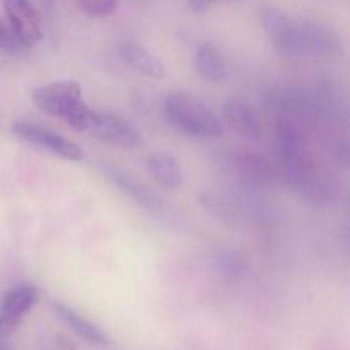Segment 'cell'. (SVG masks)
<instances>
[{"mask_svg": "<svg viewBox=\"0 0 350 350\" xmlns=\"http://www.w3.org/2000/svg\"><path fill=\"white\" fill-rule=\"evenodd\" d=\"M33 105L46 116L65 120L77 132L88 130L94 109L89 108L75 81H57L31 91Z\"/></svg>", "mask_w": 350, "mask_h": 350, "instance_id": "6da1fadb", "label": "cell"}, {"mask_svg": "<svg viewBox=\"0 0 350 350\" xmlns=\"http://www.w3.org/2000/svg\"><path fill=\"white\" fill-rule=\"evenodd\" d=\"M164 116L171 129L188 139L212 140L224 133L217 115L188 92H171L164 101Z\"/></svg>", "mask_w": 350, "mask_h": 350, "instance_id": "7a4b0ae2", "label": "cell"}, {"mask_svg": "<svg viewBox=\"0 0 350 350\" xmlns=\"http://www.w3.org/2000/svg\"><path fill=\"white\" fill-rule=\"evenodd\" d=\"M12 133L19 139L26 140V142L33 144V146L41 147V149L48 150V152L55 154V156L62 157L67 161H82L84 159V152L81 147L75 142L68 140L67 137L60 135L58 132H53L50 129L36 125L31 122H16L12 125Z\"/></svg>", "mask_w": 350, "mask_h": 350, "instance_id": "3957f363", "label": "cell"}, {"mask_svg": "<svg viewBox=\"0 0 350 350\" xmlns=\"http://www.w3.org/2000/svg\"><path fill=\"white\" fill-rule=\"evenodd\" d=\"M342 53L340 36L320 23H297V58H335Z\"/></svg>", "mask_w": 350, "mask_h": 350, "instance_id": "277c9868", "label": "cell"}, {"mask_svg": "<svg viewBox=\"0 0 350 350\" xmlns=\"http://www.w3.org/2000/svg\"><path fill=\"white\" fill-rule=\"evenodd\" d=\"M85 133H91L92 137L113 147L133 149V147H139L142 144V137H140L139 130L130 125L126 120L120 118L113 113H92Z\"/></svg>", "mask_w": 350, "mask_h": 350, "instance_id": "5b68a950", "label": "cell"}, {"mask_svg": "<svg viewBox=\"0 0 350 350\" xmlns=\"http://www.w3.org/2000/svg\"><path fill=\"white\" fill-rule=\"evenodd\" d=\"M38 289L31 284H21L3 294L0 301V340H9L23 318L38 301Z\"/></svg>", "mask_w": 350, "mask_h": 350, "instance_id": "8992f818", "label": "cell"}, {"mask_svg": "<svg viewBox=\"0 0 350 350\" xmlns=\"http://www.w3.org/2000/svg\"><path fill=\"white\" fill-rule=\"evenodd\" d=\"M9 27L17 40L26 48H31L41 40L40 17L31 0H2Z\"/></svg>", "mask_w": 350, "mask_h": 350, "instance_id": "52a82bcc", "label": "cell"}, {"mask_svg": "<svg viewBox=\"0 0 350 350\" xmlns=\"http://www.w3.org/2000/svg\"><path fill=\"white\" fill-rule=\"evenodd\" d=\"M51 310H53V313L84 342L98 345V347H106V345H109L108 335H106L98 325L89 321L88 318L82 317L79 311H75L74 308L68 306L67 303H62V301L57 299L51 301Z\"/></svg>", "mask_w": 350, "mask_h": 350, "instance_id": "ba28073f", "label": "cell"}, {"mask_svg": "<svg viewBox=\"0 0 350 350\" xmlns=\"http://www.w3.org/2000/svg\"><path fill=\"white\" fill-rule=\"evenodd\" d=\"M226 122L241 139L256 140L262 137V122L255 109L241 99H228L222 106Z\"/></svg>", "mask_w": 350, "mask_h": 350, "instance_id": "9c48e42d", "label": "cell"}, {"mask_svg": "<svg viewBox=\"0 0 350 350\" xmlns=\"http://www.w3.org/2000/svg\"><path fill=\"white\" fill-rule=\"evenodd\" d=\"M120 57L123 58L125 64H129L130 67L135 68L146 77L163 79L166 75L163 62L156 55L150 53L146 46L135 43V41H123L120 44Z\"/></svg>", "mask_w": 350, "mask_h": 350, "instance_id": "30bf717a", "label": "cell"}, {"mask_svg": "<svg viewBox=\"0 0 350 350\" xmlns=\"http://www.w3.org/2000/svg\"><path fill=\"white\" fill-rule=\"evenodd\" d=\"M147 170L150 176L166 190H178L183 187V170L173 156L166 152H152L147 157Z\"/></svg>", "mask_w": 350, "mask_h": 350, "instance_id": "8fae6325", "label": "cell"}, {"mask_svg": "<svg viewBox=\"0 0 350 350\" xmlns=\"http://www.w3.org/2000/svg\"><path fill=\"white\" fill-rule=\"evenodd\" d=\"M195 68L198 75L208 82H221L228 77V67L215 46L208 43H202L195 51Z\"/></svg>", "mask_w": 350, "mask_h": 350, "instance_id": "7c38bea8", "label": "cell"}, {"mask_svg": "<svg viewBox=\"0 0 350 350\" xmlns=\"http://www.w3.org/2000/svg\"><path fill=\"white\" fill-rule=\"evenodd\" d=\"M108 176L111 178L113 181L116 183V187L122 188L125 193H129L133 200L137 202L139 205H142L144 208L150 212H156V211H163V204L157 200L156 195L149 190V188L144 187L142 183H139L137 180H133L132 176L125 174L123 171L118 170H108Z\"/></svg>", "mask_w": 350, "mask_h": 350, "instance_id": "4fadbf2b", "label": "cell"}, {"mask_svg": "<svg viewBox=\"0 0 350 350\" xmlns=\"http://www.w3.org/2000/svg\"><path fill=\"white\" fill-rule=\"evenodd\" d=\"M77 7L88 17L103 19L115 14L118 9V0H77Z\"/></svg>", "mask_w": 350, "mask_h": 350, "instance_id": "5bb4252c", "label": "cell"}, {"mask_svg": "<svg viewBox=\"0 0 350 350\" xmlns=\"http://www.w3.org/2000/svg\"><path fill=\"white\" fill-rule=\"evenodd\" d=\"M241 163L253 178H267L270 171L267 161L260 156H246L245 159H241Z\"/></svg>", "mask_w": 350, "mask_h": 350, "instance_id": "9a60e30c", "label": "cell"}, {"mask_svg": "<svg viewBox=\"0 0 350 350\" xmlns=\"http://www.w3.org/2000/svg\"><path fill=\"white\" fill-rule=\"evenodd\" d=\"M0 48L7 51H19L26 46L17 40V36L12 33L10 27L3 26V24L0 23Z\"/></svg>", "mask_w": 350, "mask_h": 350, "instance_id": "2e32d148", "label": "cell"}, {"mask_svg": "<svg viewBox=\"0 0 350 350\" xmlns=\"http://www.w3.org/2000/svg\"><path fill=\"white\" fill-rule=\"evenodd\" d=\"M214 2H219V0H188V7H190L195 14H202Z\"/></svg>", "mask_w": 350, "mask_h": 350, "instance_id": "e0dca14e", "label": "cell"}, {"mask_svg": "<svg viewBox=\"0 0 350 350\" xmlns=\"http://www.w3.org/2000/svg\"><path fill=\"white\" fill-rule=\"evenodd\" d=\"M0 350H14L10 340H0Z\"/></svg>", "mask_w": 350, "mask_h": 350, "instance_id": "ac0fdd59", "label": "cell"}, {"mask_svg": "<svg viewBox=\"0 0 350 350\" xmlns=\"http://www.w3.org/2000/svg\"><path fill=\"white\" fill-rule=\"evenodd\" d=\"M228 258H231V252H228L224 256H222V260H224V262H228ZM229 270H236V263L234 262H231V267H229Z\"/></svg>", "mask_w": 350, "mask_h": 350, "instance_id": "d6986e66", "label": "cell"}, {"mask_svg": "<svg viewBox=\"0 0 350 350\" xmlns=\"http://www.w3.org/2000/svg\"><path fill=\"white\" fill-rule=\"evenodd\" d=\"M349 246H350V228H349Z\"/></svg>", "mask_w": 350, "mask_h": 350, "instance_id": "ffe728a7", "label": "cell"}]
</instances>
